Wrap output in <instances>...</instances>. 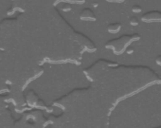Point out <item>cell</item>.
Returning <instances> with one entry per match:
<instances>
[{
    "label": "cell",
    "mask_w": 161,
    "mask_h": 128,
    "mask_svg": "<svg viewBox=\"0 0 161 128\" xmlns=\"http://www.w3.org/2000/svg\"><path fill=\"white\" fill-rule=\"evenodd\" d=\"M140 10H141V9H140V7H137V6H136V7L133 9L134 12H139V11H140Z\"/></svg>",
    "instance_id": "cell-2"
},
{
    "label": "cell",
    "mask_w": 161,
    "mask_h": 128,
    "mask_svg": "<svg viewBox=\"0 0 161 128\" xmlns=\"http://www.w3.org/2000/svg\"><path fill=\"white\" fill-rule=\"evenodd\" d=\"M121 29V25L120 24H112L110 25L108 30L110 33H118V31Z\"/></svg>",
    "instance_id": "cell-1"
},
{
    "label": "cell",
    "mask_w": 161,
    "mask_h": 128,
    "mask_svg": "<svg viewBox=\"0 0 161 128\" xmlns=\"http://www.w3.org/2000/svg\"><path fill=\"white\" fill-rule=\"evenodd\" d=\"M156 62H157V64H159V65L161 66V57H158V58L156 59Z\"/></svg>",
    "instance_id": "cell-3"
}]
</instances>
